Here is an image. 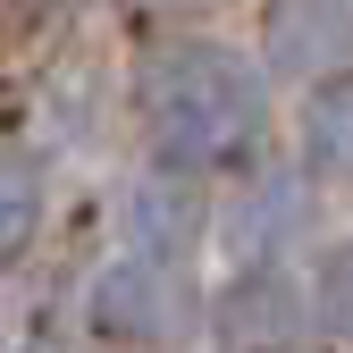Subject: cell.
I'll return each mask as SVG.
<instances>
[{"instance_id": "6da1fadb", "label": "cell", "mask_w": 353, "mask_h": 353, "mask_svg": "<svg viewBox=\"0 0 353 353\" xmlns=\"http://www.w3.org/2000/svg\"><path fill=\"white\" fill-rule=\"evenodd\" d=\"M143 93V126L152 152L168 168H228L261 143L270 126V93H261V68L236 59L228 42H160L135 76Z\"/></svg>"}, {"instance_id": "7a4b0ae2", "label": "cell", "mask_w": 353, "mask_h": 353, "mask_svg": "<svg viewBox=\"0 0 353 353\" xmlns=\"http://www.w3.org/2000/svg\"><path fill=\"white\" fill-rule=\"evenodd\" d=\"M118 228H126V244H135V261H160V270H185V261L202 252V236H210V202H202V176L194 168H152V176H135L126 185V202H118Z\"/></svg>"}, {"instance_id": "3957f363", "label": "cell", "mask_w": 353, "mask_h": 353, "mask_svg": "<svg viewBox=\"0 0 353 353\" xmlns=\"http://www.w3.org/2000/svg\"><path fill=\"white\" fill-rule=\"evenodd\" d=\"M84 328L118 336V345H160L176 336V270L160 261H118L84 286Z\"/></svg>"}, {"instance_id": "277c9868", "label": "cell", "mask_w": 353, "mask_h": 353, "mask_svg": "<svg viewBox=\"0 0 353 353\" xmlns=\"http://www.w3.org/2000/svg\"><path fill=\"white\" fill-rule=\"evenodd\" d=\"M261 68L278 84H312L345 68V0H270L261 9Z\"/></svg>"}, {"instance_id": "5b68a950", "label": "cell", "mask_w": 353, "mask_h": 353, "mask_svg": "<svg viewBox=\"0 0 353 353\" xmlns=\"http://www.w3.org/2000/svg\"><path fill=\"white\" fill-rule=\"evenodd\" d=\"M294 219H303V176L270 168V176H252V185L228 202V219H210V228H219V244H228L236 270H261V261H286Z\"/></svg>"}, {"instance_id": "8992f818", "label": "cell", "mask_w": 353, "mask_h": 353, "mask_svg": "<svg viewBox=\"0 0 353 353\" xmlns=\"http://www.w3.org/2000/svg\"><path fill=\"white\" fill-rule=\"evenodd\" d=\"M210 336L219 345H294L303 336V286L261 261V270H236V286L210 303Z\"/></svg>"}, {"instance_id": "52a82bcc", "label": "cell", "mask_w": 353, "mask_h": 353, "mask_svg": "<svg viewBox=\"0 0 353 353\" xmlns=\"http://www.w3.org/2000/svg\"><path fill=\"white\" fill-rule=\"evenodd\" d=\"M345 160H353V93H345V76H312V93L294 110V176L336 185Z\"/></svg>"}, {"instance_id": "ba28073f", "label": "cell", "mask_w": 353, "mask_h": 353, "mask_svg": "<svg viewBox=\"0 0 353 353\" xmlns=\"http://www.w3.org/2000/svg\"><path fill=\"white\" fill-rule=\"evenodd\" d=\"M42 228H51V168L34 152H0V270H17Z\"/></svg>"}, {"instance_id": "9c48e42d", "label": "cell", "mask_w": 353, "mask_h": 353, "mask_svg": "<svg viewBox=\"0 0 353 353\" xmlns=\"http://www.w3.org/2000/svg\"><path fill=\"white\" fill-rule=\"evenodd\" d=\"M320 328L345 336V244H328V261H320Z\"/></svg>"}, {"instance_id": "30bf717a", "label": "cell", "mask_w": 353, "mask_h": 353, "mask_svg": "<svg viewBox=\"0 0 353 353\" xmlns=\"http://www.w3.org/2000/svg\"><path fill=\"white\" fill-rule=\"evenodd\" d=\"M143 9H160V17H194V9H219V0H143Z\"/></svg>"}, {"instance_id": "8fae6325", "label": "cell", "mask_w": 353, "mask_h": 353, "mask_svg": "<svg viewBox=\"0 0 353 353\" xmlns=\"http://www.w3.org/2000/svg\"><path fill=\"white\" fill-rule=\"evenodd\" d=\"M17 9H26V17H42V9H59V0H17Z\"/></svg>"}]
</instances>
